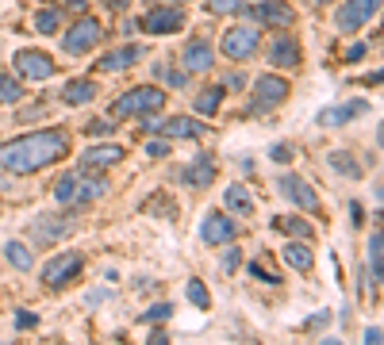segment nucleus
Masks as SVG:
<instances>
[{
    "label": "nucleus",
    "instance_id": "nucleus-1",
    "mask_svg": "<svg viewBox=\"0 0 384 345\" xmlns=\"http://www.w3.org/2000/svg\"><path fill=\"white\" fill-rule=\"evenodd\" d=\"M69 154V135L58 127L46 130H31V135H20L12 142L0 146V169L15 172V177H27V172H39L54 161H62Z\"/></svg>",
    "mask_w": 384,
    "mask_h": 345
},
{
    "label": "nucleus",
    "instance_id": "nucleus-2",
    "mask_svg": "<svg viewBox=\"0 0 384 345\" xmlns=\"http://www.w3.org/2000/svg\"><path fill=\"white\" fill-rule=\"evenodd\" d=\"M104 192H108V180L88 177L85 169H81V172H65V177H58V184H54V200H58L62 208L93 203V200H100Z\"/></svg>",
    "mask_w": 384,
    "mask_h": 345
},
{
    "label": "nucleus",
    "instance_id": "nucleus-3",
    "mask_svg": "<svg viewBox=\"0 0 384 345\" xmlns=\"http://www.w3.org/2000/svg\"><path fill=\"white\" fill-rule=\"evenodd\" d=\"M166 104V93L158 85H138L127 88L116 104H112V119H138V115H150Z\"/></svg>",
    "mask_w": 384,
    "mask_h": 345
},
{
    "label": "nucleus",
    "instance_id": "nucleus-4",
    "mask_svg": "<svg viewBox=\"0 0 384 345\" xmlns=\"http://www.w3.org/2000/svg\"><path fill=\"white\" fill-rule=\"evenodd\" d=\"M289 81L277 77V73H265V77L254 81V96H250V115H265L273 108H281L284 100H289Z\"/></svg>",
    "mask_w": 384,
    "mask_h": 345
},
{
    "label": "nucleus",
    "instance_id": "nucleus-5",
    "mask_svg": "<svg viewBox=\"0 0 384 345\" xmlns=\"http://www.w3.org/2000/svg\"><path fill=\"white\" fill-rule=\"evenodd\" d=\"M100 39H104V23L93 20V15H81V20L62 35V50L73 54V58H81V54L93 50V46H100Z\"/></svg>",
    "mask_w": 384,
    "mask_h": 345
},
{
    "label": "nucleus",
    "instance_id": "nucleus-6",
    "mask_svg": "<svg viewBox=\"0 0 384 345\" xmlns=\"http://www.w3.org/2000/svg\"><path fill=\"white\" fill-rule=\"evenodd\" d=\"M380 4H384V0H342L334 23H338L342 35H354V31H362L365 23L380 12Z\"/></svg>",
    "mask_w": 384,
    "mask_h": 345
},
{
    "label": "nucleus",
    "instance_id": "nucleus-7",
    "mask_svg": "<svg viewBox=\"0 0 384 345\" xmlns=\"http://www.w3.org/2000/svg\"><path fill=\"white\" fill-rule=\"evenodd\" d=\"M261 46V31L254 27H227L223 39H219V50H223L231 62H246V58H254Z\"/></svg>",
    "mask_w": 384,
    "mask_h": 345
},
{
    "label": "nucleus",
    "instance_id": "nucleus-8",
    "mask_svg": "<svg viewBox=\"0 0 384 345\" xmlns=\"http://www.w3.org/2000/svg\"><path fill=\"white\" fill-rule=\"evenodd\" d=\"M81 265H85V257H81V253H73V250H65V253L46 257V265L39 269V276H43L46 288H62V284H69L73 276L81 273Z\"/></svg>",
    "mask_w": 384,
    "mask_h": 345
},
{
    "label": "nucleus",
    "instance_id": "nucleus-9",
    "mask_svg": "<svg viewBox=\"0 0 384 345\" xmlns=\"http://www.w3.org/2000/svg\"><path fill=\"white\" fill-rule=\"evenodd\" d=\"M277 188H281L284 200H292V208H300V211H315V208H319V196H315V188L307 184L304 177H296V172H281Z\"/></svg>",
    "mask_w": 384,
    "mask_h": 345
},
{
    "label": "nucleus",
    "instance_id": "nucleus-10",
    "mask_svg": "<svg viewBox=\"0 0 384 345\" xmlns=\"http://www.w3.org/2000/svg\"><path fill=\"white\" fill-rule=\"evenodd\" d=\"M12 65H15V73H20V77H27V81L54 77V58L46 54V50H15Z\"/></svg>",
    "mask_w": 384,
    "mask_h": 345
},
{
    "label": "nucleus",
    "instance_id": "nucleus-11",
    "mask_svg": "<svg viewBox=\"0 0 384 345\" xmlns=\"http://www.w3.org/2000/svg\"><path fill=\"white\" fill-rule=\"evenodd\" d=\"M185 27V12L177 4H161V8H150L143 15V31L146 35H169V31H181Z\"/></svg>",
    "mask_w": 384,
    "mask_h": 345
},
{
    "label": "nucleus",
    "instance_id": "nucleus-12",
    "mask_svg": "<svg viewBox=\"0 0 384 345\" xmlns=\"http://www.w3.org/2000/svg\"><path fill=\"white\" fill-rule=\"evenodd\" d=\"M250 15H254L261 27H277V31H289L292 23H296V12H292V4H284V0H261V4L250 8Z\"/></svg>",
    "mask_w": 384,
    "mask_h": 345
},
{
    "label": "nucleus",
    "instance_id": "nucleus-13",
    "mask_svg": "<svg viewBox=\"0 0 384 345\" xmlns=\"http://www.w3.org/2000/svg\"><path fill=\"white\" fill-rule=\"evenodd\" d=\"M234 238V223L223 215V211H208L200 223V242L204 245H231Z\"/></svg>",
    "mask_w": 384,
    "mask_h": 345
},
{
    "label": "nucleus",
    "instance_id": "nucleus-14",
    "mask_svg": "<svg viewBox=\"0 0 384 345\" xmlns=\"http://www.w3.org/2000/svg\"><path fill=\"white\" fill-rule=\"evenodd\" d=\"M181 65H185V73H208L211 65H216V46H211L208 39H192V43H185Z\"/></svg>",
    "mask_w": 384,
    "mask_h": 345
},
{
    "label": "nucleus",
    "instance_id": "nucleus-15",
    "mask_svg": "<svg viewBox=\"0 0 384 345\" xmlns=\"http://www.w3.org/2000/svg\"><path fill=\"white\" fill-rule=\"evenodd\" d=\"M124 161V146L108 142V146H93V150L81 154V169L85 172H100V169H112Z\"/></svg>",
    "mask_w": 384,
    "mask_h": 345
},
{
    "label": "nucleus",
    "instance_id": "nucleus-16",
    "mask_svg": "<svg viewBox=\"0 0 384 345\" xmlns=\"http://www.w3.org/2000/svg\"><path fill=\"white\" fill-rule=\"evenodd\" d=\"M158 130L173 142V138H200L208 127L200 123V115H169L166 123H158Z\"/></svg>",
    "mask_w": 384,
    "mask_h": 345
},
{
    "label": "nucleus",
    "instance_id": "nucleus-17",
    "mask_svg": "<svg viewBox=\"0 0 384 345\" xmlns=\"http://www.w3.org/2000/svg\"><path fill=\"white\" fill-rule=\"evenodd\" d=\"M73 230V219L69 215H43L31 223V234H35V242H58Z\"/></svg>",
    "mask_w": 384,
    "mask_h": 345
},
{
    "label": "nucleus",
    "instance_id": "nucleus-18",
    "mask_svg": "<svg viewBox=\"0 0 384 345\" xmlns=\"http://www.w3.org/2000/svg\"><path fill=\"white\" fill-rule=\"evenodd\" d=\"M138 58H143V46H116V50H108L96 62V69L100 73H124L131 65H138Z\"/></svg>",
    "mask_w": 384,
    "mask_h": 345
},
{
    "label": "nucleus",
    "instance_id": "nucleus-19",
    "mask_svg": "<svg viewBox=\"0 0 384 345\" xmlns=\"http://www.w3.org/2000/svg\"><path fill=\"white\" fill-rule=\"evenodd\" d=\"M269 65H277V69H296L300 65V46L292 35H277L273 46H269Z\"/></svg>",
    "mask_w": 384,
    "mask_h": 345
},
{
    "label": "nucleus",
    "instance_id": "nucleus-20",
    "mask_svg": "<svg viewBox=\"0 0 384 345\" xmlns=\"http://www.w3.org/2000/svg\"><path fill=\"white\" fill-rule=\"evenodd\" d=\"M365 111H369V100H346V104H338V108H323L319 127H342V123H350L354 115H365Z\"/></svg>",
    "mask_w": 384,
    "mask_h": 345
},
{
    "label": "nucleus",
    "instance_id": "nucleus-21",
    "mask_svg": "<svg viewBox=\"0 0 384 345\" xmlns=\"http://www.w3.org/2000/svg\"><path fill=\"white\" fill-rule=\"evenodd\" d=\"M216 172L219 169H216V161H211V154H200V158L181 172V180L189 188H208V184H216Z\"/></svg>",
    "mask_w": 384,
    "mask_h": 345
},
{
    "label": "nucleus",
    "instance_id": "nucleus-22",
    "mask_svg": "<svg viewBox=\"0 0 384 345\" xmlns=\"http://www.w3.org/2000/svg\"><path fill=\"white\" fill-rule=\"evenodd\" d=\"M284 265L296 269V273H312V269H315V253L307 250L304 238H300V242H289V245H284Z\"/></svg>",
    "mask_w": 384,
    "mask_h": 345
},
{
    "label": "nucleus",
    "instance_id": "nucleus-23",
    "mask_svg": "<svg viewBox=\"0 0 384 345\" xmlns=\"http://www.w3.org/2000/svg\"><path fill=\"white\" fill-rule=\"evenodd\" d=\"M223 208L231 211V215H239V219H246V215H254V200H250V192L242 184H231L223 192Z\"/></svg>",
    "mask_w": 384,
    "mask_h": 345
},
{
    "label": "nucleus",
    "instance_id": "nucleus-24",
    "mask_svg": "<svg viewBox=\"0 0 384 345\" xmlns=\"http://www.w3.org/2000/svg\"><path fill=\"white\" fill-rule=\"evenodd\" d=\"M192 108L200 119H208V115H216L219 108H223V85H211V88H200L192 100Z\"/></svg>",
    "mask_w": 384,
    "mask_h": 345
},
{
    "label": "nucleus",
    "instance_id": "nucleus-25",
    "mask_svg": "<svg viewBox=\"0 0 384 345\" xmlns=\"http://www.w3.org/2000/svg\"><path fill=\"white\" fill-rule=\"evenodd\" d=\"M96 96V85L93 81H69V85L62 88V100L69 104V108H81V104H88Z\"/></svg>",
    "mask_w": 384,
    "mask_h": 345
},
{
    "label": "nucleus",
    "instance_id": "nucleus-26",
    "mask_svg": "<svg viewBox=\"0 0 384 345\" xmlns=\"http://www.w3.org/2000/svg\"><path fill=\"white\" fill-rule=\"evenodd\" d=\"M326 161H331V169H334V172H342V177H350V180H357V177L365 172V165H362V161H357L350 150H334Z\"/></svg>",
    "mask_w": 384,
    "mask_h": 345
},
{
    "label": "nucleus",
    "instance_id": "nucleus-27",
    "mask_svg": "<svg viewBox=\"0 0 384 345\" xmlns=\"http://www.w3.org/2000/svg\"><path fill=\"white\" fill-rule=\"evenodd\" d=\"M369 269L377 280H384V230H373L369 234Z\"/></svg>",
    "mask_w": 384,
    "mask_h": 345
},
{
    "label": "nucleus",
    "instance_id": "nucleus-28",
    "mask_svg": "<svg viewBox=\"0 0 384 345\" xmlns=\"http://www.w3.org/2000/svg\"><path fill=\"white\" fill-rule=\"evenodd\" d=\"M23 100V85L12 77V73L0 69V104H20Z\"/></svg>",
    "mask_w": 384,
    "mask_h": 345
},
{
    "label": "nucleus",
    "instance_id": "nucleus-29",
    "mask_svg": "<svg viewBox=\"0 0 384 345\" xmlns=\"http://www.w3.org/2000/svg\"><path fill=\"white\" fill-rule=\"evenodd\" d=\"M4 257H8V265H15L20 273H31V253H27V245H23V242H8L4 245Z\"/></svg>",
    "mask_w": 384,
    "mask_h": 345
},
{
    "label": "nucleus",
    "instance_id": "nucleus-30",
    "mask_svg": "<svg viewBox=\"0 0 384 345\" xmlns=\"http://www.w3.org/2000/svg\"><path fill=\"white\" fill-rule=\"evenodd\" d=\"M154 77H158L161 85H169V88H185V85H189V73L173 69V65H158V69H154Z\"/></svg>",
    "mask_w": 384,
    "mask_h": 345
},
{
    "label": "nucleus",
    "instance_id": "nucleus-31",
    "mask_svg": "<svg viewBox=\"0 0 384 345\" xmlns=\"http://www.w3.org/2000/svg\"><path fill=\"white\" fill-rule=\"evenodd\" d=\"M273 226H277V230H284V234H292V238H304V242H307V238L315 234V230L307 226V223H300V219H289V215H281V219H277Z\"/></svg>",
    "mask_w": 384,
    "mask_h": 345
},
{
    "label": "nucleus",
    "instance_id": "nucleus-32",
    "mask_svg": "<svg viewBox=\"0 0 384 345\" xmlns=\"http://www.w3.org/2000/svg\"><path fill=\"white\" fill-rule=\"evenodd\" d=\"M208 12H211V15H234V12H246V0H208Z\"/></svg>",
    "mask_w": 384,
    "mask_h": 345
},
{
    "label": "nucleus",
    "instance_id": "nucleus-33",
    "mask_svg": "<svg viewBox=\"0 0 384 345\" xmlns=\"http://www.w3.org/2000/svg\"><path fill=\"white\" fill-rule=\"evenodd\" d=\"M58 23H62L58 8H43V12L35 15V27L43 31V35H51V31H58Z\"/></svg>",
    "mask_w": 384,
    "mask_h": 345
},
{
    "label": "nucleus",
    "instance_id": "nucleus-34",
    "mask_svg": "<svg viewBox=\"0 0 384 345\" xmlns=\"http://www.w3.org/2000/svg\"><path fill=\"white\" fill-rule=\"evenodd\" d=\"M189 303H192V307H200V311H208L211 307V292L200 280H189Z\"/></svg>",
    "mask_w": 384,
    "mask_h": 345
},
{
    "label": "nucleus",
    "instance_id": "nucleus-35",
    "mask_svg": "<svg viewBox=\"0 0 384 345\" xmlns=\"http://www.w3.org/2000/svg\"><path fill=\"white\" fill-rule=\"evenodd\" d=\"M173 318V303H154L150 311H143V323H166Z\"/></svg>",
    "mask_w": 384,
    "mask_h": 345
},
{
    "label": "nucleus",
    "instance_id": "nucleus-36",
    "mask_svg": "<svg viewBox=\"0 0 384 345\" xmlns=\"http://www.w3.org/2000/svg\"><path fill=\"white\" fill-rule=\"evenodd\" d=\"M292 158H296V150H292L289 142H273V146H269V161H277V165H289Z\"/></svg>",
    "mask_w": 384,
    "mask_h": 345
},
{
    "label": "nucleus",
    "instance_id": "nucleus-37",
    "mask_svg": "<svg viewBox=\"0 0 384 345\" xmlns=\"http://www.w3.org/2000/svg\"><path fill=\"white\" fill-rule=\"evenodd\" d=\"M81 130H85V135H93V138H104V135H112L116 127H112V119H93L88 127H81Z\"/></svg>",
    "mask_w": 384,
    "mask_h": 345
},
{
    "label": "nucleus",
    "instance_id": "nucleus-38",
    "mask_svg": "<svg viewBox=\"0 0 384 345\" xmlns=\"http://www.w3.org/2000/svg\"><path fill=\"white\" fill-rule=\"evenodd\" d=\"M223 88H231V93H242V88H246V77H242V73H227V77H223Z\"/></svg>",
    "mask_w": 384,
    "mask_h": 345
},
{
    "label": "nucleus",
    "instance_id": "nucleus-39",
    "mask_svg": "<svg viewBox=\"0 0 384 345\" xmlns=\"http://www.w3.org/2000/svg\"><path fill=\"white\" fill-rule=\"evenodd\" d=\"M146 154H150V158H166V154H169V138H158V142H146Z\"/></svg>",
    "mask_w": 384,
    "mask_h": 345
},
{
    "label": "nucleus",
    "instance_id": "nucleus-40",
    "mask_svg": "<svg viewBox=\"0 0 384 345\" xmlns=\"http://www.w3.org/2000/svg\"><path fill=\"white\" fill-rule=\"evenodd\" d=\"M15 326H20V330H35V326H39V318L31 315V311H20V315H15Z\"/></svg>",
    "mask_w": 384,
    "mask_h": 345
},
{
    "label": "nucleus",
    "instance_id": "nucleus-41",
    "mask_svg": "<svg viewBox=\"0 0 384 345\" xmlns=\"http://www.w3.org/2000/svg\"><path fill=\"white\" fill-rule=\"evenodd\" d=\"M239 265H242V253H239V250H227V253H223V269H227V273H234Z\"/></svg>",
    "mask_w": 384,
    "mask_h": 345
},
{
    "label": "nucleus",
    "instance_id": "nucleus-42",
    "mask_svg": "<svg viewBox=\"0 0 384 345\" xmlns=\"http://www.w3.org/2000/svg\"><path fill=\"white\" fill-rule=\"evenodd\" d=\"M250 273H254L258 280H265V284H277V276H273V273H265V269H261V261H254V265H250Z\"/></svg>",
    "mask_w": 384,
    "mask_h": 345
},
{
    "label": "nucleus",
    "instance_id": "nucleus-43",
    "mask_svg": "<svg viewBox=\"0 0 384 345\" xmlns=\"http://www.w3.org/2000/svg\"><path fill=\"white\" fill-rule=\"evenodd\" d=\"M365 341H369V345H384V330H380V326H369V330H365Z\"/></svg>",
    "mask_w": 384,
    "mask_h": 345
},
{
    "label": "nucleus",
    "instance_id": "nucleus-44",
    "mask_svg": "<svg viewBox=\"0 0 384 345\" xmlns=\"http://www.w3.org/2000/svg\"><path fill=\"white\" fill-rule=\"evenodd\" d=\"M326 323H331V315H326V311H319V315H312V318H307V330H315V326H326Z\"/></svg>",
    "mask_w": 384,
    "mask_h": 345
},
{
    "label": "nucleus",
    "instance_id": "nucleus-45",
    "mask_svg": "<svg viewBox=\"0 0 384 345\" xmlns=\"http://www.w3.org/2000/svg\"><path fill=\"white\" fill-rule=\"evenodd\" d=\"M350 223H354V226H362V223H365V211H362V203H350Z\"/></svg>",
    "mask_w": 384,
    "mask_h": 345
},
{
    "label": "nucleus",
    "instance_id": "nucleus-46",
    "mask_svg": "<svg viewBox=\"0 0 384 345\" xmlns=\"http://www.w3.org/2000/svg\"><path fill=\"white\" fill-rule=\"evenodd\" d=\"M46 4H54V8H73V12H81V8H85V0H46Z\"/></svg>",
    "mask_w": 384,
    "mask_h": 345
},
{
    "label": "nucleus",
    "instance_id": "nucleus-47",
    "mask_svg": "<svg viewBox=\"0 0 384 345\" xmlns=\"http://www.w3.org/2000/svg\"><path fill=\"white\" fill-rule=\"evenodd\" d=\"M362 58H365V43H354L346 50V62H362Z\"/></svg>",
    "mask_w": 384,
    "mask_h": 345
},
{
    "label": "nucleus",
    "instance_id": "nucleus-48",
    "mask_svg": "<svg viewBox=\"0 0 384 345\" xmlns=\"http://www.w3.org/2000/svg\"><path fill=\"white\" fill-rule=\"evenodd\" d=\"M104 4H108V8H116V12H124V8L131 4V0H104Z\"/></svg>",
    "mask_w": 384,
    "mask_h": 345
},
{
    "label": "nucleus",
    "instance_id": "nucleus-49",
    "mask_svg": "<svg viewBox=\"0 0 384 345\" xmlns=\"http://www.w3.org/2000/svg\"><path fill=\"white\" fill-rule=\"evenodd\" d=\"M380 81H384V69H380V73H373V77H369V85H380Z\"/></svg>",
    "mask_w": 384,
    "mask_h": 345
},
{
    "label": "nucleus",
    "instance_id": "nucleus-50",
    "mask_svg": "<svg viewBox=\"0 0 384 345\" xmlns=\"http://www.w3.org/2000/svg\"><path fill=\"white\" fill-rule=\"evenodd\" d=\"M377 200L384 203V180H380V188H377Z\"/></svg>",
    "mask_w": 384,
    "mask_h": 345
},
{
    "label": "nucleus",
    "instance_id": "nucleus-51",
    "mask_svg": "<svg viewBox=\"0 0 384 345\" xmlns=\"http://www.w3.org/2000/svg\"><path fill=\"white\" fill-rule=\"evenodd\" d=\"M377 138H380V146H384V127H380V135H377Z\"/></svg>",
    "mask_w": 384,
    "mask_h": 345
},
{
    "label": "nucleus",
    "instance_id": "nucleus-52",
    "mask_svg": "<svg viewBox=\"0 0 384 345\" xmlns=\"http://www.w3.org/2000/svg\"><path fill=\"white\" fill-rule=\"evenodd\" d=\"M319 4H331V0H319Z\"/></svg>",
    "mask_w": 384,
    "mask_h": 345
}]
</instances>
